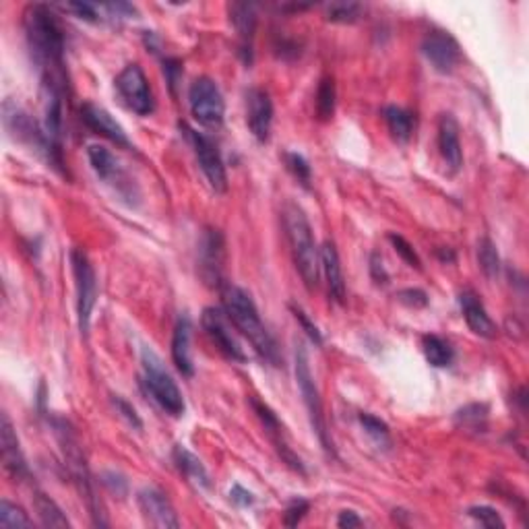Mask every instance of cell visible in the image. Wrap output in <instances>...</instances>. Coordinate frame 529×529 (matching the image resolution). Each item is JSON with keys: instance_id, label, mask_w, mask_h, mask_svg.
<instances>
[{"instance_id": "cell-28", "label": "cell", "mask_w": 529, "mask_h": 529, "mask_svg": "<svg viewBox=\"0 0 529 529\" xmlns=\"http://www.w3.org/2000/svg\"><path fill=\"white\" fill-rule=\"evenodd\" d=\"M33 506L43 527H71V521L64 515L61 506L48 495H43V492H35Z\"/></svg>"}, {"instance_id": "cell-13", "label": "cell", "mask_w": 529, "mask_h": 529, "mask_svg": "<svg viewBox=\"0 0 529 529\" xmlns=\"http://www.w3.org/2000/svg\"><path fill=\"white\" fill-rule=\"evenodd\" d=\"M223 263H226V242L220 230L207 228L199 242V267L201 278L209 286H222Z\"/></svg>"}, {"instance_id": "cell-10", "label": "cell", "mask_w": 529, "mask_h": 529, "mask_svg": "<svg viewBox=\"0 0 529 529\" xmlns=\"http://www.w3.org/2000/svg\"><path fill=\"white\" fill-rule=\"evenodd\" d=\"M180 128L184 130L188 143L193 145L194 156H197V162L201 165L203 174H205L209 186H212L215 193H226V188H228L226 165H223V159L213 145V141L186 125H180Z\"/></svg>"}, {"instance_id": "cell-34", "label": "cell", "mask_w": 529, "mask_h": 529, "mask_svg": "<svg viewBox=\"0 0 529 529\" xmlns=\"http://www.w3.org/2000/svg\"><path fill=\"white\" fill-rule=\"evenodd\" d=\"M362 14V5L358 3H331L327 6V19L331 24H354Z\"/></svg>"}, {"instance_id": "cell-6", "label": "cell", "mask_w": 529, "mask_h": 529, "mask_svg": "<svg viewBox=\"0 0 529 529\" xmlns=\"http://www.w3.org/2000/svg\"><path fill=\"white\" fill-rule=\"evenodd\" d=\"M296 381H298L300 395L304 400V405H307L310 424H313V430L316 432L318 440H321L325 453L331 455V458H337L335 447H333V440H331L329 430H327V420H325L321 393H318L315 376H313V373H310L308 354L302 345H298V350H296Z\"/></svg>"}, {"instance_id": "cell-4", "label": "cell", "mask_w": 529, "mask_h": 529, "mask_svg": "<svg viewBox=\"0 0 529 529\" xmlns=\"http://www.w3.org/2000/svg\"><path fill=\"white\" fill-rule=\"evenodd\" d=\"M52 426H54V434H56L58 443H61L64 466L69 468L72 480H75L79 492H81V498H85L87 506H90L93 521H96V525H106L104 521L99 519L101 517V509L98 506V498H96V492H93L90 469H87L85 455L81 451V445H79L77 434L72 432V429L69 426L67 420L54 418Z\"/></svg>"}, {"instance_id": "cell-31", "label": "cell", "mask_w": 529, "mask_h": 529, "mask_svg": "<svg viewBox=\"0 0 529 529\" xmlns=\"http://www.w3.org/2000/svg\"><path fill=\"white\" fill-rule=\"evenodd\" d=\"M477 260H480V267L484 275L488 279H496L498 273H501V257H498V250L495 242L490 238L484 236L480 242H477Z\"/></svg>"}, {"instance_id": "cell-21", "label": "cell", "mask_w": 529, "mask_h": 529, "mask_svg": "<svg viewBox=\"0 0 529 529\" xmlns=\"http://www.w3.org/2000/svg\"><path fill=\"white\" fill-rule=\"evenodd\" d=\"M439 149L447 168L458 174L463 165V149L459 139V125L453 114H443L439 120Z\"/></svg>"}, {"instance_id": "cell-24", "label": "cell", "mask_w": 529, "mask_h": 529, "mask_svg": "<svg viewBox=\"0 0 529 529\" xmlns=\"http://www.w3.org/2000/svg\"><path fill=\"white\" fill-rule=\"evenodd\" d=\"M321 269L325 273V279H327V288L331 298L337 304L345 302V281H344V271H342V260H339L337 249L333 242H325L321 249Z\"/></svg>"}, {"instance_id": "cell-19", "label": "cell", "mask_w": 529, "mask_h": 529, "mask_svg": "<svg viewBox=\"0 0 529 529\" xmlns=\"http://www.w3.org/2000/svg\"><path fill=\"white\" fill-rule=\"evenodd\" d=\"M230 19L236 27L238 46H241L242 61L246 64L252 62V40L257 32V11L255 5L250 3H231L230 5Z\"/></svg>"}, {"instance_id": "cell-33", "label": "cell", "mask_w": 529, "mask_h": 529, "mask_svg": "<svg viewBox=\"0 0 529 529\" xmlns=\"http://www.w3.org/2000/svg\"><path fill=\"white\" fill-rule=\"evenodd\" d=\"M0 527L3 529H29L33 527V521L27 517V513L21 506L9 501L0 503Z\"/></svg>"}, {"instance_id": "cell-7", "label": "cell", "mask_w": 529, "mask_h": 529, "mask_svg": "<svg viewBox=\"0 0 529 529\" xmlns=\"http://www.w3.org/2000/svg\"><path fill=\"white\" fill-rule=\"evenodd\" d=\"M71 265L72 275H75L79 329H81L83 335H87V333H90L93 308H96L98 300V278L96 271H93L90 257H87L81 249L71 250Z\"/></svg>"}, {"instance_id": "cell-26", "label": "cell", "mask_w": 529, "mask_h": 529, "mask_svg": "<svg viewBox=\"0 0 529 529\" xmlns=\"http://www.w3.org/2000/svg\"><path fill=\"white\" fill-rule=\"evenodd\" d=\"M488 414L486 403H469L455 411V426L469 434H484L488 430Z\"/></svg>"}, {"instance_id": "cell-44", "label": "cell", "mask_w": 529, "mask_h": 529, "mask_svg": "<svg viewBox=\"0 0 529 529\" xmlns=\"http://www.w3.org/2000/svg\"><path fill=\"white\" fill-rule=\"evenodd\" d=\"M230 498H231V503L238 505V506H250L252 503H255V496H252V492L242 488L241 484H234V486H231Z\"/></svg>"}, {"instance_id": "cell-25", "label": "cell", "mask_w": 529, "mask_h": 529, "mask_svg": "<svg viewBox=\"0 0 529 529\" xmlns=\"http://www.w3.org/2000/svg\"><path fill=\"white\" fill-rule=\"evenodd\" d=\"M174 461H176L178 469L186 476L188 482H193L194 486L203 490L212 488V477H209L205 466H203L197 455H193L186 447L178 445L174 449Z\"/></svg>"}, {"instance_id": "cell-30", "label": "cell", "mask_w": 529, "mask_h": 529, "mask_svg": "<svg viewBox=\"0 0 529 529\" xmlns=\"http://www.w3.org/2000/svg\"><path fill=\"white\" fill-rule=\"evenodd\" d=\"M335 99H337V91H335V81L333 77H323L321 83H318L316 90V116L318 120L327 122L333 118L335 114Z\"/></svg>"}, {"instance_id": "cell-20", "label": "cell", "mask_w": 529, "mask_h": 529, "mask_svg": "<svg viewBox=\"0 0 529 529\" xmlns=\"http://www.w3.org/2000/svg\"><path fill=\"white\" fill-rule=\"evenodd\" d=\"M459 304L463 310V316H466L468 327L472 329L476 335L484 339H495L496 337V325L492 321L486 307H484L480 296H477L474 289H463L459 294Z\"/></svg>"}, {"instance_id": "cell-36", "label": "cell", "mask_w": 529, "mask_h": 529, "mask_svg": "<svg viewBox=\"0 0 529 529\" xmlns=\"http://www.w3.org/2000/svg\"><path fill=\"white\" fill-rule=\"evenodd\" d=\"M389 242L393 244L395 252L405 260V263H408L410 267H414V269H422V260H420L418 252L414 250V246H411L408 241H405L403 236L395 234V231H391V234H389Z\"/></svg>"}, {"instance_id": "cell-14", "label": "cell", "mask_w": 529, "mask_h": 529, "mask_svg": "<svg viewBox=\"0 0 529 529\" xmlns=\"http://www.w3.org/2000/svg\"><path fill=\"white\" fill-rule=\"evenodd\" d=\"M87 157H90L93 172H96L106 184L114 186L116 193L122 194V197H127V199L133 197L135 186L128 180L125 170L120 168L118 159H116L110 151H108L106 147H101V145H90V147H87Z\"/></svg>"}, {"instance_id": "cell-16", "label": "cell", "mask_w": 529, "mask_h": 529, "mask_svg": "<svg viewBox=\"0 0 529 529\" xmlns=\"http://www.w3.org/2000/svg\"><path fill=\"white\" fill-rule=\"evenodd\" d=\"M139 506L145 521L149 525L159 529H176L180 527V519L176 515V509L170 503V498L164 495L159 488H143L139 492Z\"/></svg>"}, {"instance_id": "cell-38", "label": "cell", "mask_w": 529, "mask_h": 529, "mask_svg": "<svg viewBox=\"0 0 529 529\" xmlns=\"http://www.w3.org/2000/svg\"><path fill=\"white\" fill-rule=\"evenodd\" d=\"M308 509H310L308 501H302V498H298V501H292L288 505V509L284 513V525L296 527L304 519V515H307Z\"/></svg>"}, {"instance_id": "cell-47", "label": "cell", "mask_w": 529, "mask_h": 529, "mask_svg": "<svg viewBox=\"0 0 529 529\" xmlns=\"http://www.w3.org/2000/svg\"><path fill=\"white\" fill-rule=\"evenodd\" d=\"M364 525V519L358 517V513L354 511H342L337 517V527L342 529H352V527H362Z\"/></svg>"}, {"instance_id": "cell-32", "label": "cell", "mask_w": 529, "mask_h": 529, "mask_svg": "<svg viewBox=\"0 0 529 529\" xmlns=\"http://www.w3.org/2000/svg\"><path fill=\"white\" fill-rule=\"evenodd\" d=\"M360 424L368 437L373 439V443L376 447H383V449H389L391 447V430L387 422H383L381 418H376L373 414H360Z\"/></svg>"}, {"instance_id": "cell-27", "label": "cell", "mask_w": 529, "mask_h": 529, "mask_svg": "<svg viewBox=\"0 0 529 529\" xmlns=\"http://www.w3.org/2000/svg\"><path fill=\"white\" fill-rule=\"evenodd\" d=\"M383 114H385V122L393 139L400 143L410 141L411 133H414V116L400 106H387Z\"/></svg>"}, {"instance_id": "cell-37", "label": "cell", "mask_w": 529, "mask_h": 529, "mask_svg": "<svg viewBox=\"0 0 529 529\" xmlns=\"http://www.w3.org/2000/svg\"><path fill=\"white\" fill-rule=\"evenodd\" d=\"M468 515L476 519L477 524L484 525V527H490V529H503L505 527L501 513H498L496 509H492V506H486V505L472 506V509L468 511Z\"/></svg>"}, {"instance_id": "cell-15", "label": "cell", "mask_w": 529, "mask_h": 529, "mask_svg": "<svg viewBox=\"0 0 529 529\" xmlns=\"http://www.w3.org/2000/svg\"><path fill=\"white\" fill-rule=\"evenodd\" d=\"M246 122L252 137L259 143H267L273 127V101L271 96L260 87H252L246 93Z\"/></svg>"}, {"instance_id": "cell-1", "label": "cell", "mask_w": 529, "mask_h": 529, "mask_svg": "<svg viewBox=\"0 0 529 529\" xmlns=\"http://www.w3.org/2000/svg\"><path fill=\"white\" fill-rule=\"evenodd\" d=\"M29 50L42 71L43 87L64 90V33L46 5H29L24 14Z\"/></svg>"}, {"instance_id": "cell-29", "label": "cell", "mask_w": 529, "mask_h": 529, "mask_svg": "<svg viewBox=\"0 0 529 529\" xmlns=\"http://www.w3.org/2000/svg\"><path fill=\"white\" fill-rule=\"evenodd\" d=\"M424 356L429 364L434 368H447L453 362V347L449 345L443 337L439 335H424L422 339Z\"/></svg>"}, {"instance_id": "cell-12", "label": "cell", "mask_w": 529, "mask_h": 529, "mask_svg": "<svg viewBox=\"0 0 529 529\" xmlns=\"http://www.w3.org/2000/svg\"><path fill=\"white\" fill-rule=\"evenodd\" d=\"M420 48H422V54L430 62V67L440 72V75L453 72L455 67L461 62L459 43L449 32H440V29L429 32L424 35L422 46Z\"/></svg>"}, {"instance_id": "cell-41", "label": "cell", "mask_w": 529, "mask_h": 529, "mask_svg": "<svg viewBox=\"0 0 529 529\" xmlns=\"http://www.w3.org/2000/svg\"><path fill=\"white\" fill-rule=\"evenodd\" d=\"M397 298H400L405 307H411V308H424L426 304H429V296L422 289L418 288H408V289H401L400 294H397Z\"/></svg>"}, {"instance_id": "cell-45", "label": "cell", "mask_w": 529, "mask_h": 529, "mask_svg": "<svg viewBox=\"0 0 529 529\" xmlns=\"http://www.w3.org/2000/svg\"><path fill=\"white\" fill-rule=\"evenodd\" d=\"M371 273L376 284H387L389 275L385 271V265H383V257L379 255V252H374V255L371 257Z\"/></svg>"}, {"instance_id": "cell-43", "label": "cell", "mask_w": 529, "mask_h": 529, "mask_svg": "<svg viewBox=\"0 0 529 529\" xmlns=\"http://www.w3.org/2000/svg\"><path fill=\"white\" fill-rule=\"evenodd\" d=\"M101 477H104V480H101V482H104L106 486H108V490L114 492L116 496L127 495V480H125V477H122L120 474H116V472H106Z\"/></svg>"}, {"instance_id": "cell-2", "label": "cell", "mask_w": 529, "mask_h": 529, "mask_svg": "<svg viewBox=\"0 0 529 529\" xmlns=\"http://www.w3.org/2000/svg\"><path fill=\"white\" fill-rule=\"evenodd\" d=\"M222 302L230 323L249 339L259 356L263 358L267 364L279 366L281 364L279 347L275 344L271 333L267 331L263 321H260V315L250 296L246 294L242 288L226 284L222 286Z\"/></svg>"}, {"instance_id": "cell-42", "label": "cell", "mask_w": 529, "mask_h": 529, "mask_svg": "<svg viewBox=\"0 0 529 529\" xmlns=\"http://www.w3.org/2000/svg\"><path fill=\"white\" fill-rule=\"evenodd\" d=\"M67 9L71 13H75L77 17L83 19V21H91V24H96V21H99L101 6H98V5H91V3H72V5H67Z\"/></svg>"}, {"instance_id": "cell-22", "label": "cell", "mask_w": 529, "mask_h": 529, "mask_svg": "<svg viewBox=\"0 0 529 529\" xmlns=\"http://www.w3.org/2000/svg\"><path fill=\"white\" fill-rule=\"evenodd\" d=\"M0 440H3L5 469L14 477V480H24V477L29 476V469H27L24 453H21L17 434H14L11 420L6 414L3 416V430H0Z\"/></svg>"}, {"instance_id": "cell-35", "label": "cell", "mask_w": 529, "mask_h": 529, "mask_svg": "<svg viewBox=\"0 0 529 529\" xmlns=\"http://www.w3.org/2000/svg\"><path fill=\"white\" fill-rule=\"evenodd\" d=\"M284 162H286V168L288 172L292 174V176L298 180V183L308 188L310 186V178H313V170H310V165L307 159H304L300 154H294V151H288L284 156Z\"/></svg>"}, {"instance_id": "cell-40", "label": "cell", "mask_w": 529, "mask_h": 529, "mask_svg": "<svg viewBox=\"0 0 529 529\" xmlns=\"http://www.w3.org/2000/svg\"><path fill=\"white\" fill-rule=\"evenodd\" d=\"M112 403L116 405V410H118V414H120L122 418H125L130 426H135L137 430H141V429H143V422H141L139 414H137V410H135L133 405H130L127 400H122L120 395H114V397H112Z\"/></svg>"}, {"instance_id": "cell-5", "label": "cell", "mask_w": 529, "mask_h": 529, "mask_svg": "<svg viewBox=\"0 0 529 529\" xmlns=\"http://www.w3.org/2000/svg\"><path fill=\"white\" fill-rule=\"evenodd\" d=\"M141 362L145 389H147V393L151 397H154V401L172 418L184 416L186 410L184 397L180 393L176 381H174L170 373L164 368V362L159 360L157 354L154 350H149V347H143Z\"/></svg>"}, {"instance_id": "cell-39", "label": "cell", "mask_w": 529, "mask_h": 529, "mask_svg": "<svg viewBox=\"0 0 529 529\" xmlns=\"http://www.w3.org/2000/svg\"><path fill=\"white\" fill-rule=\"evenodd\" d=\"M292 313L296 316V321L300 323V327L304 329V333H307V335L310 337V342L316 344V345H323L321 331H318L316 325L313 321H310V318L307 316V313H304V310L300 307H294V304H292Z\"/></svg>"}, {"instance_id": "cell-11", "label": "cell", "mask_w": 529, "mask_h": 529, "mask_svg": "<svg viewBox=\"0 0 529 529\" xmlns=\"http://www.w3.org/2000/svg\"><path fill=\"white\" fill-rule=\"evenodd\" d=\"M201 325L209 335V339H212L217 350H220L223 356H226L228 360H234V362H246V354L242 350V345L238 344L236 335L231 333L230 318L226 315V310H220V308H213V307L205 308L203 310V316H201Z\"/></svg>"}, {"instance_id": "cell-18", "label": "cell", "mask_w": 529, "mask_h": 529, "mask_svg": "<svg viewBox=\"0 0 529 529\" xmlns=\"http://www.w3.org/2000/svg\"><path fill=\"white\" fill-rule=\"evenodd\" d=\"M81 118L96 135L104 137V139H108V141H112L114 145H118V147H125V149L133 147V145H130V141H128L127 133H125V128H122L118 122L112 118V114L104 110V108H99L96 104H83Z\"/></svg>"}, {"instance_id": "cell-23", "label": "cell", "mask_w": 529, "mask_h": 529, "mask_svg": "<svg viewBox=\"0 0 529 529\" xmlns=\"http://www.w3.org/2000/svg\"><path fill=\"white\" fill-rule=\"evenodd\" d=\"M191 318L186 315L178 316L176 327H174L172 335V360L176 364L178 373L183 376H193L194 374V364L191 356Z\"/></svg>"}, {"instance_id": "cell-8", "label": "cell", "mask_w": 529, "mask_h": 529, "mask_svg": "<svg viewBox=\"0 0 529 529\" xmlns=\"http://www.w3.org/2000/svg\"><path fill=\"white\" fill-rule=\"evenodd\" d=\"M188 104H191L193 118L205 128H220L226 116V101L209 77H199L188 90Z\"/></svg>"}, {"instance_id": "cell-46", "label": "cell", "mask_w": 529, "mask_h": 529, "mask_svg": "<svg viewBox=\"0 0 529 529\" xmlns=\"http://www.w3.org/2000/svg\"><path fill=\"white\" fill-rule=\"evenodd\" d=\"M164 72H165V77H168L170 87L174 90V87H176L180 72H183V64H180V61H176V58H165V61H164Z\"/></svg>"}, {"instance_id": "cell-9", "label": "cell", "mask_w": 529, "mask_h": 529, "mask_svg": "<svg viewBox=\"0 0 529 529\" xmlns=\"http://www.w3.org/2000/svg\"><path fill=\"white\" fill-rule=\"evenodd\" d=\"M116 90H118L120 98L125 99V104L139 116H149L156 110V99L151 93V87L147 77H145L143 69L139 64H127L120 71L118 79H116Z\"/></svg>"}, {"instance_id": "cell-3", "label": "cell", "mask_w": 529, "mask_h": 529, "mask_svg": "<svg viewBox=\"0 0 529 529\" xmlns=\"http://www.w3.org/2000/svg\"><path fill=\"white\" fill-rule=\"evenodd\" d=\"M284 228L296 269H298L304 286L308 289L316 288L318 278H321V249H316L308 217L296 203H288L284 207Z\"/></svg>"}, {"instance_id": "cell-17", "label": "cell", "mask_w": 529, "mask_h": 529, "mask_svg": "<svg viewBox=\"0 0 529 529\" xmlns=\"http://www.w3.org/2000/svg\"><path fill=\"white\" fill-rule=\"evenodd\" d=\"M250 405H252V410H255L257 418L260 420V424H263L265 432L269 434L271 443L275 445V449H278L279 458L284 459V461L288 463V466L294 469V472L304 474L302 461H300L298 455H296V453L292 451V449H289V445L286 443V439H284V426H281L279 418L275 416V411H273L267 403H263L260 400H257V397H252V400H250Z\"/></svg>"}]
</instances>
